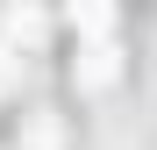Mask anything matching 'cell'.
I'll return each instance as SVG.
<instances>
[{"label": "cell", "mask_w": 157, "mask_h": 150, "mask_svg": "<svg viewBox=\"0 0 157 150\" xmlns=\"http://www.w3.org/2000/svg\"><path fill=\"white\" fill-rule=\"evenodd\" d=\"M71 29H86V36H107V29H114V14H107V7H71Z\"/></svg>", "instance_id": "7a4b0ae2"}, {"label": "cell", "mask_w": 157, "mask_h": 150, "mask_svg": "<svg viewBox=\"0 0 157 150\" xmlns=\"http://www.w3.org/2000/svg\"><path fill=\"white\" fill-rule=\"evenodd\" d=\"M29 143H36V150H57V121L36 114V121H29Z\"/></svg>", "instance_id": "3957f363"}, {"label": "cell", "mask_w": 157, "mask_h": 150, "mask_svg": "<svg viewBox=\"0 0 157 150\" xmlns=\"http://www.w3.org/2000/svg\"><path fill=\"white\" fill-rule=\"evenodd\" d=\"M114 71H121V64H114V50H107V43H93V50H78L71 79L86 86V93H100V86H114Z\"/></svg>", "instance_id": "6da1fadb"}]
</instances>
